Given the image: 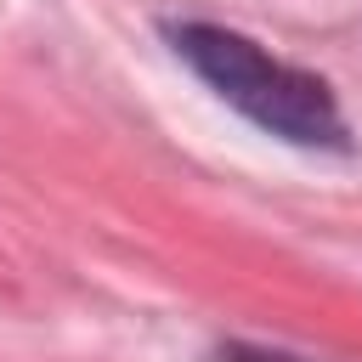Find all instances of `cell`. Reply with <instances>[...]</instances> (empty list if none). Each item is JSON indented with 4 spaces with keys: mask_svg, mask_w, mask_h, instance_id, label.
Listing matches in <instances>:
<instances>
[{
    "mask_svg": "<svg viewBox=\"0 0 362 362\" xmlns=\"http://www.w3.org/2000/svg\"><path fill=\"white\" fill-rule=\"evenodd\" d=\"M170 45L226 107H238L266 136L294 141V147H334V153L351 147L334 90L317 74L260 51L249 34L221 28V23H175Z\"/></svg>",
    "mask_w": 362,
    "mask_h": 362,
    "instance_id": "cell-1",
    "label": "cell"
}]
</instances>
